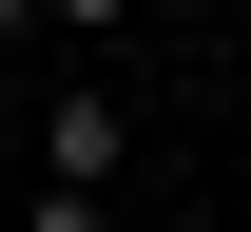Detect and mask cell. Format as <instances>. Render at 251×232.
<instances>
[{
    "mask_svg": "<svg viewBox=\"0 0 251 232\" xmlns=\"http://www.w3.org/2000/svg\"><path fill=\"white\" fill-rule=\"evenodd\" d=\"M97 174H116V97H97V77H77V97L39 116V194H97Z\"/></svg>",
    "mask_w": 251,
    "mask_h": 232,
    "instance_id": "6da1fadb",
    "label": "cell"
},
{
    "mask_svg": "<svg viewBox=\"0 0 251 232\" xmlns=\"http://www.w3.org/2000/svg\"><path fill=\"white\" fill-rule=\"evenodd\" d=\"M39 20H116V0H39Z\"/></svg>",
    "mask_w": 251,
    "mask_h": 232,
    "instance_id": "7a4b0ae2",
    "label": "cell"
},
{
    "mask_svg": "<svg viewBox=\"0 0 251 232\" xmlns=\"http://www.w3.org/2000/svg\"><path fill=\"white\" fill-rule=\"evenodd\" d=\"M20 20H39V0H0V39H20Z\"/></svg>",
    "mask_w": 251,
    "mask_h": 232,
    "instance_id": "3957f363",
    "label": "cell"
}]
</instances>
